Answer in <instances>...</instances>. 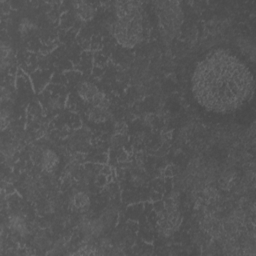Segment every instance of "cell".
<instances>
[{"label":"cell","instance_id":"obj_2","mask_svg":"<svg viewBox=\"0 0 256 256\" xmlns=\"http://www.w3.org/2000/svg\"><path fill=\"white\" fill-rule=\"evenodd\" d=\"M113 35L119 45L133 48L143 37V15L141 3L137 1H118L115 3Z\"/></svg>","mask_w":256,"mask_h":256},{"label":"cell","instance_id":"obj_3","mask_svg":"<svg viewBox=\"0 0 256 256\" xmlns=\"http://www.w3.org/2000/svg\"><path fill=\"white\" fill-rule=\"evenodd\" d=\"M156 4L159 27L163 38L166 41H171L176 36L183 21V13L179 2L168 1L157 2Z\"/></svg>","mask_w":256,"mask_h":256},{"label":"cell","instance_id":"obj_5","mask_svg":"<svg viewBox=\"0 0 256 256\" xmlns=\"http://www.w3.org/2000/svg\"><path fill=\"white\" fill-rule=\"evenodd\" d=\"M73 4H74V8H75V13L80 20L88 21L94 17L95 8L90 3L83 2V1H77V2H74Z\"/></svg>","mask_w":256,"mask_h":256},{"label":"cell","instance_id":"obj_9","mask_svg":"<svg viewBox=\"0 0 256 256\" xmlns=\"http://www.w3.org/2000/svg\"><path fill=\"white\" fill-rule=\"evenodd\" d=\"M9 223H10V226L13 230L19 232V233H23L26 231V227H25V222L24 220L17 216V215H14L12 216L10 219H9Z\"/></svg>","mask_w":256,"mask_h":256},{"label":"cell","instance_id":"obj_4","mask_svg":"<svg viewBox=\"0 0 256 256\" xmlns=\"http://www.w3.org/2000/svg\"><path fill=\"white\" fill-rule=\"evenodd\" d=\"M77 93L80 98L90 106L109 107V102L105 94L93 83L87 81L81 82L77 87Z\"/></svg>","mask_w":256,"mask_h":256},{"label":"cell","instance_id":"obj_7","mask_svg":"<svg viewBox=\"0 0 256 256\" xmlns=\"http://www.w3.org/2000/svg\"><path fill=\"white\" fill-rule=\"evenodd\" d=\"M88 117L94 122H105L110 116L109 107L101 106H89L88 108Z\"/></svg>","mask_w":256,"mask_h":256},{"label":"cell","instance_id":"obj_1","mask_svg":"<svg viewBox=\"0 0 256 256\" xmlns=\"http://www.w3.org/2000/svg\"><path fill=\"white\" fill-rule=\"evenodd\" d=\"M191 92L205 110L227 114L253 97L254 78L248 65L234 52L219 48L203 56L191 75Z\"/></svg>","mask_w":256,"mask_h":256},{"label":"cell","instance_id":"obj_11","mask_svg":"<svg viewBox=\"0 0 256 256\" xmlns=\"http://www.w3.org/2000/svg\"><path fill=\"white\" fill-rule=\"evenodd\" d=\"M32 23L28 19H22L20 23V30L21 32H28L32 28Z\"/></svg>","mask_w":256,"mask_h":256},{"label":"cell","instance_id":"obj_8","mask_svg":"<svg viewBox=\"0 0 256 256\" xmlns=\"http://www.w3.org/2000/svg\"><path fill=\"white\" fill-rule=\"evenodd\" d=\"M72 205L79 211H86L90 206V199L84 192H78L72 198Z\"/></svg>","mask_w":256,"mask_h":256},{"label":"cell","instance_id":"obj_12","mask_svg":"<svg viewBox=\"0 0 256 256\" xmlns=\"http://www.w3.org/2000/svg\"><path fill=\"white\" fill-rule=\"evenodd\" d=\"M7 125H8V111L3 109L2 112H1V127H2V130H4Z\"/></svg>","mask_w":256,"mask_h":256},{"label":"cell","instance_id":"obj_10","mask_svg":"<svg viewBox=\"0 0 256 256\" xmlns=\"http://www.w3.org/2000/svg\"><path fill=\"white\" fill-rule=\"evenodd\" d=\"M11 54V48L8 44H5L2 42L1 44V66L2 69L5 67L6 64H8V60Z\"/></svg>","mask_w":256,"mask_h":256},{"label":"cell","instance_id":"obj_6","mask_svg":"<svg viewBox=\"0 0 256 256\" xmlns=\"http://www.w3.org/2000/svg\"><path fill=\"white\" fill-rule=\"evenodd\" d=\"M59 159L57 154L50 149H46L42 155H41V166L42 169L47 171V172H51L53 171L57 165H58Z\"/></svg>","mask_w":256,"mask_h":256}]
</instances>
